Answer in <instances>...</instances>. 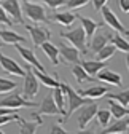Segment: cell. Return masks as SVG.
<instances>
[{
    "label": "cell",
    "instance_id": "cell-1",
    "mask_svg": "<svg viewBox=\"0 0 129 134\" xmlns=\"http://www.w3.org/2000/svg\"><path fill=\"white\" fill-rule=\"evenodd\" d=\"M59 86L62 88L64 91V96H66V105H67V110H66V115H64V118L62 121H66L69 116L78 109V107H81L83 104H88L91 102V100L88 97H83V96H80L70 85H67V83H59Z\"/></svg>",
    "mask_w": 129,
    "mask_h": 134
},
{
    "label": "cell",
    "instance_id": "cell-2",
    "mask_svg": "<svg viewBox=\"0 0 129 134\" xmlns=\"http://www.w3.org/2000/svg\"><path fill=\"white\" fill-rule=\"evenodd\" d=\"M112 35H113V30H112L108 26H104V24H99V27L94 30V34L91 35V42H89V46L91 49L96 53L97 49H101L104 45L110 43L112 40Z\"/></svg>",
    "mask_w": 129,
    "mask_h": 134
},
{
    "label": "cell",
    "instance_id": "cell-3",
    "mask_svg": "<svg viewBox=\"0 0 129 134\" xmlns=\"http://www.w3.org/2000/svg\"><path fill=\"white\" fill-rule=\"evenodd\" d=\"M61 37L66 38L72 43V46H75L80 53H88V48H86V35H85V30L83 27H75L72 30H62L61 32Z\"/></svg>",
    "mask_w": 129,
    "mask_h": 134
},
{
    "label": "cell",
    "instance_id": "cell-4",
    "mask_svg": "<svg viewBox=\"0 0 129 134\" xmlns=\"http://www.w3.org/2000/svg\"><path fill=\"white\" fill-rule=\"evenodd\" d=\"M22 2V10H24V14L27 16V18L30 21H34V23H50V18L46 16V11L42 5L38 3H32L30 0H21Z\"/></svg>",
    "mask_w": 129,
    "mask_h": 134
},
{
    "label": "cell",
    "instance_id": "cell-5",
    "mask_svg": "<svg viewBox=\"0 0 129 134\" xmlns=\"http://www.w3.org/2000/svg\"><path fill=\"white\" fill-rule=\"evenodd\" d=\"M26 67V74H24V86H22V97L24 99H32L35 97L38 93V80L32 72V65H24Z\"/></svg>",
    "mask_w": 129,
    "mask_h": 134
},
{
    "label": "cell",
    "instance_id": "cell-6",
    "mask_svg": "<svg viewBox=\"0 0 129 134\" xmlns=\"http://www.w3.org/2000/svg\"><path fill=\"white\" fill-rule=\"evenodd\" d=\"M101 11H102V16H104L105 24H107L112 30H116L120 35H124V38H127V35H129L127 29L121 24V21L118 19V16H116L113 11H112V8H108L107 5H104V7L101 8Z\"/></svg>",
    "mask_w": 129,
    "mask_h": 134
},
{
    "label": "cell",
    "instance_id": "cell-7",
    "mask_svg": "<svg viewBox=\"0 0 129 134\" xmlns=\"http://www.w3.org/2000/svg\"><path fill=\"white\" fill-rule=\"evenodd\" d=\"M78 115H77V121H78V128L80 129H85L89 121L94 118L96 115V110H97V105H96L94 102H88V104H83L81 107H78Z\"/></svg>",
    "mask_w": 129,
    "mask_h": 134
},
{
    "label": "cell",
    "instance_id": "cell-8",
    "mask_svg": "<svg viewBox=\"0 0 129 134\" xmlns=\"http://www.w3.org/2000/svg\"><path fill=\"white\" fill-rule=\"evenodd\" d=\"M37 104L32 102L29 99H24L19 93H13L10 96H7L5 99L0 100V107H8V109H19V107H26V109H32Z\"/></svg>",
    "mask_w": 129,
    "mask_h": 134
},
{
    "label": "cell",
    "instance_id": "cell-9",
    "mask_svg": "<svg viewBox=\"0 0 129 134\" xmlns=\"http://www.w3.org/2000/svg\"><path fill=\"white\" fill-rule=\"evenodd\" d=\"M26 30L29 32L30 40L34 43V46H40L43 42L51 38V32L45 26H26Z\"/></svg>",
    "mask_w": 129,
    "mask_h": 134
},
{
    "label": "cell",
    "instance_id": "cell-10",
    "mask_svg": "<svg viewBox=\"0 0 129 134\" xmlns=\"http://www.w3.org/2000/svg\"><path fill=\"white\" fill-rule=\"evenodd\" d=\"M2 8L7 11V14L11 18L13 23L24 24V19L21 16V3H19V0H5V2H2Z\"/></svg>",
    "mask_w": 129,
    "mask_h": 134
},
{
    "label": "cell",
    "instance_id": "cell-11",
    "mask_svg": "<svg viewBox=\"0 0 129 134\" xmlns=\"http://www.w3.org/2000/svg\"><path fill=\"white\" fill-rule=\"evenodd\" d=\"M0 67H2L5 72L13 74V75H16V77H24V74H26L24 67H21L14 59L5 56L3 53H0Z\"/></svg>",
    "mask_w": 129,
    "mask_h": 134
},
{
    "label": "cell",
    "instance_id": "cell-12",
    "mask_svg": "<svg viewBox=\"0 0 129 134\" xmlns=\"http://www.w3.org/2000/svg\"><path fill=\"white\" fill-rule=\"evenodd\" d=\"M14 48L18 49V53L21 54V58H24L30 65H34L37 70H42L43 72V65H42V62L37 59V56H35V53L32 51V49H29V48H24V46H21V43H14Z\"/></svg>",
    "mask_w": 129,
    "mask_h": 134
},
{
    "label": "cell",
    "instance_id": "cell-13",
    "mask_svg": "<svg viewBox=\"0 0 129 134\" xmlns=\"http://www.w3.org/2000/svg\"><path fill=\"white\" fill-rule=\"evenodd\" d=\"M59 54L64 58V61H67L70 64H80V51L75 48V46H67V45H64L61 43L59 45Z\"/></svg>",
    "mask_w": 129,
    "mask_h": 134
},
{
    "label": "cell",
    "instance_id": "cell-14",
    "mask_svg": "<svg viewBox=\"0 0 129 134\" xmlns=\"http://www.w3.org/2000/svg\"><path fill=\"white\" fill-rule=\"evenodd\" d=\"M127 128H129V120L126 116L123 118H116V121L113 125H107L104 128V131H101L102 134H120V132H127Z\"/></svg>",
    "mask_w": 129,
    "mask_h": 134
},
{
    "label": "cell",
    "instance_id": "cell-15",
    "mask_svg": "<svg viewBox=\"0 0 129 134\" xmlns=\"http://www.w3.org/2000/svg\"><path fill=\"white\" fill-rule=\"evenodd\" d=\"M0 38L5 45H14V43H26L27 38L16 34L14 30H10V29H0Z\"/></svg>",
    "mask_w": 129,
    "mask_h": 134
},
{
    "label": "cell",
    "instance_id": "cell-16",
    "mask_svg": "<svg viewBox=\"0 0 129 134\" xmlns=\"http://www.w3.org/2000/svg\"><path fill=\"white\" fill-rule=\"evenodd\" d=\"M37 115H59V109L56 107V104H54L51 94H48V96L42 100Z\"/></svg>",
    "mask_w": 129,
    "mask_h": 134
},
{
    "label": "cell",
    "instance_id": "cell-17",
    "mask_svg": "<svg viewBox=\"0 0 129 134\" xmlns=\"http://www.w3.org/2000/svg\"><path fill=\"white\" fill-rule=\"evenodd\" d=\"M96 77H97L101 81H107V83H110V85H113V86H121V77L116 72H112L110 69H105V67L96 74Z\"/></svg>",
    "mask_w": 129,
    "mask_h": 134
},
{
    "label": "cell",
    "instance_id": "cell-18",
    "mask_svg": "<svg viewBox=\"0 0 129 134\" xmlns=\"http://www.w3.org/2000/svg\"><path fill=\"white\" fill-rule=\"evenodd\" d=\"M40 48L43 49L45 56H48V59L53 62V65L59 64V49H57V46H54L53 43H50V40H46V42H43L40 45Z\"/></svg>",
    "mask_w": 129,
    "mask_h": 134
},
{
    "label": "cell",
    "instance_id": "cell-19",
    "mask_svg": "<svg viewBox=\"0 0 129 134\" xmlns=\"http://www.w3.org/2000/svg\"><path fill=\"white\" fill-rule=\"evenodd\" d=\"M108 91V88L105 86H91L88 90H77V93L83 97H88V99H99V97H104L105 93Z\"/></svg>",
    "mask_w": 129,
    "mask_h": 134
},
{
    "label": "cell",
    "instance_id": "cell-20",
    "mask_svg": "<svg viewBox=\"0 0 129 134\" xmlns=\"http://www.w3.org/2000/svg\"><path fill=\"white\" fill-rule=\"evenodd\" d=\"M32 72H34V75L37 77V80L38 81H42L45 86H48V88H56V86H59V80H57V75H54V77H50V75H46L45 72H42V70H37L35 67H32Z\"/></svg>",
    "mask_w": 129,
    "mask_h": 134
},
{
    "label": "cell",
    "instance_id": "cell-21",
    "mask_svg": "<svg viewBox=\"0 0 129 134\" xmlns=\"http://www.w3.org/2000/svg\"><path fill=\"white\" fill-rule=\"evenodd\" d=\"M77 19V14H73L72 11H61V13H54L50 21H54V23H59L62 26H72Z\"/></svg>",
    "mask_w": 129,
    "mask_h": 134
},
{
    "label": "cell",
    "instance_id": "cell-22",
    "mask_svg": "<svg viewBox=\"0 0 129 134\" xmlns=\"http://www.w3.org/2000/svg\"><path fill=\"white\" fill-rule=\"evenodd\" d=\"M85 69V72L86 74H89L91 77H94L96 74H97L99 70H102L104 67H107V64H105V61H81V64H80Z\"/></svg>",
    "mask_w": 129,
    "mask_h": 134
},
{
    "label": "cell",
    "instance_id": "cell-23",
    "mask_svg": "<svg viewBox=\"0 0 129 134\" xmlns=\"http://www.w3.org/2000/svg\"><path fill=\"white\" fill-rule=\"evenodd\" d=\"M51 96H53V100H54L56 107L59 109V115H62V116H64V115H66V96H64L62 88H61V86L53 88Z\"/></svg>",
    "mask_w": 129,
    "mask_h": 134
},
{
    "label": "cell",
    "instance_id": "cell-24",
    "mask_svg": "<svg viewBox=\"0 0 129 134\" xmlns=\"http://www.w3.org/2000/svg\"><path fill=\"white\" fill-rule=\"evenodd\" d=\"M77 19L81 23V27L85 30L86 38H91V35L94 34V30L99 27V24L96 21H92V19H89V18H85V16H81V14H77Z\"/></svg>",
    "mask_w": 129,
    "mask_h": 134
},
{
    "label": "cell",
    "instance_id": "cell-25",
    "mask_svg": "<svg viewBox=\"0 0 129 134\" xmlns=\"http://www.w3.org/2000/svg\"><path fill=\"white\" fill-rule=\"evenodd\" d=\"M72 74H73V77L77 78V81L80 83V85H81V83H86V81H96L94 77L86 74L85 69L80 64H72Z\"/></svg>",
    "mask_w": 129,
    "mask_h": 134
},
{
    "label": "cell",
    "instance_id": "cell-26",
    "mask_svg": "<svg viewBox=\"0 0 129 134\" xmlns=\"http://www.w3.org/2000/svg\"><path fill=\"white\" fill-rule=\"evenodd\" d=\"M110 102H108V105H110V113H112V118H123V116H127V113H129V110H127V107H124V105H121V104H118L116 100H113V99H108Z\"/></svg>",
    "mask_w": 129,
    "mask_h": 134
},
{
    "label": "cell",
    "instance_id": "cell-27",
    "mask_svg": "<svg viewBox=\"0 0 129 134\" xmlns=\"http://www.w3.org/2000/svg\"><path fill=\"white\" fill-rule=\"evenodd\" d=\"M115 53H116L115 45H113V43H107V45H104L101 49H97V51H96V59H97V61H107L108 58H112Z\"/></svg>",
    "mask_w": 129,
    "mask_h": 134
},
{
    "label": "cell",
    "instance_id": "cell-28",
    "mask_svg": "<svg viewBox=\"0 0 129 134\" xmlns=\"http://www.w3.org/2000/svg\"><path fill=\"white\" fill-rule=\"evenodd\" d=\"M105 96H107V99H113V100H116L118 104H121L124 107L129 105V91L127 90L121 91V93H110V91H107Z\"/></svg>",
    "mask_w": 129,
    "mask_h": 134
},
{
    "label": "cell",
    "instance_id": "cell-29",
    "mask_svg": "<svg viewBox=\"0 0 129 134\" xmlns=\"http://www.w3.org/2000/svg\"><path fill=\"white\" fill-rule=\"evenodd\" d=\"M110 43H113L115 48L120 49V51H123V53H127L129 51V43H127V40L123 38V35H120V34H113V35H112Z\"/></svg>",
    "mask_w": 129,
    "mask_h": 134
},
{
    "label": "cell",
    "instance_id": "cell-30",
    "mask_svg": "<svg viewBox=\"0 0 129 134\" xmlns=\"http://www.w3.org/2000/svg\"><path fill=\"white\" fill-rule=\"evenodd\" d=\"M94 118H97L99 125H101L102 128H105V126L110 123V120H112V113H110V110H107V109H101V110H96Z\"/></svg>",
    "mask_w": 129,
    "mask_h": 134
},
{
    "label": "cell",
    "instance_id": "cell-31",
    "mask_svg": "<svg viewBox=\"0 0 129 134\" xmlns=\"http://www.w3.org/2000/svg\"><path fill=\"white\" fill-rule=\"evenodd\" d=\"M16 121L19 123V126H21V132H22V134H34V132L37 131V126H38L37 121H35V123H34V121H24L21 116H19V118L16 120Z\"/></svg>",
    "mask_w": 129,
    "mask_h": 134
},
{
    "label": "cell",
    "instance_id": "cell-32",
    "mask_svg": "<svg viewBox=\"0 0 129 134\" xmlns=\"http://www.w3.org/2000/svg\"><path fill=\"white\" fill-rule=\"evenodd\" d=\"M18 88V83L10 80V78H3V77H0V94H3V93H8L11 90H16Z\"/></svg>",
    "mask_w": 129,
    "mask_h": 134
},
{
    "label": "cell",
    "instance_id": "cell-33",
    "mask_svg": "<svg viewBox=\"0 0 129 134\" xmlns=\"http://www.w3.org/2000/svg\"><path fill=\"white\" fill-rule=\"evenodd\" d=\"M32 2H40V3H46L50 8H59L62 5L67 3V0H32Z\"/></svg>",
    "mask_w": 129,
    "mask_h": 134
},
{
    "label": "cell",
    "instance_id": "cell-34",
    "mask_svg": "<svg viewBox=\"0 0 129 134\" xmlns=\"http://www.w3.org/2000/svg\"><path fill=\"white\" fill-rule=\"evenodd\" d=\"M86 3H89V0H67V7L69 10H77V8H81L85 7Z\"/></svg>",
    "mask_w": 129,
    "mask_h": 134
},
{
    "label": "cell",
    "instance_id": "cell-35",
    "mask_svg": "<svg viewBox=\"0 0 129 134\" xmlns=\"http://www.w3.org/2000/svg\"><path fill=\"white\" fill-rule=\"evenodd\" d=\"M0 24H7V26H13V21L11 18L7 14V11L2 8V5H0Z\"/></svg>",
    "mask_w": 129,
    "mask_h": 134
},
{
    "label": "cell",
    "instance_id": "cell-36",
    "mask_svg": "<svg viewBox=\"0 0 129 134\" xmlns=\"http://www.w3.org/2000/svg\"><path fill=\"white\" fill-rule=\"evenodd\" d=\"M48 132H50V134H67L69 131H66L61 125H54V126H51V129Z\"/></svg>",
    "mask_w": 129,
    "mask_h": 134
},
{
    "label": "cell",
    "instance_id": "cell-37",
    "mask_svg": "<svg viewBox=\"0 0 129 134\" xmlns=\"http://www.w3.org/2000/svg\"><path fill=\"white\" fill-rule=\"evenodd\" d=\"M91 2H92V7L96 11H101V8L107 3V0H91Z\"/></svg>",
    "mask_w": 129,
    "mask_h": 134
},
{
    "label": "cell",
    "instance_id": "cell-38",
    "mask_svg": "<svg viewBox=\"0 0 129 134\" xmlns=\"http://www.w3.org/2000/svg\"><path fill=\"white\" fill-rule=\"evenodd\" d=\"M120 8L124 13H129V0H120Z\"/></svg>",
    "mask_w": 129,
    "mask_h": 134
},
{
    "label": "cell",
    "instance_id": "cell-39",
    "mask_svg": "<svg viewBox=\"0 0 129 134\" xmlns=\"http://www.w3.org/2000/svg\"><path fill=\"white\" fill-rule=\"evenodd\" d=\"M3 113H14V109H8V107H0V115Z\"/></svg>",
    "mask_w": 129,
    "mask_h": 134
},
{
    "label": "cell",
    "instance_id": "cell-40",
    "mask_svg": "<svg viewBox=\"0 0 129 134\" xmlns=\"http://www.w3.org/2000/svg\"><path fill=\"white\" fill-rule=\"evenodd\" d=\"M0 134H3V131H0Z\"/></svg>",
    "mask_w": 129,
    "mask_h": 134
},
{
    "label": "cell",
    "instance_id": "cell-41",
    "mask_svg": "<svg viewBox=\"0 0 129 134\" xmlns=\"http://www.w3.org/2000/svg\"><path fill=\"white\" fill-rule=\"evenodd\" d=\"M0 5H2V0H0Z\"/></svg>",
    "mask_w": 129,
    "mask_h": 134
},
{
    "label": "cell",
    "instance_id": "cell-42",
    "mask_svg": "<svg viewBox=\"0 0 129 134\" xmlns=\"http://www.w3.org/2000/svg\"><path fill=\"white\" fill-rule=\"evenodd\" d=\"M30 2H32V0H30Z\"/></svg>",
    "mask_w": 129,
    "mask_h": 134
}]
</instances>
